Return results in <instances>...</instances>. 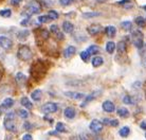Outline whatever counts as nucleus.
<instances>
[{"instance_id": "f257e3e1", "label": "nucleus", "mask_w": 146, "mask_h": 140, "mask_svg": "<svg viewBox=\"0 0 146 140\" xmlns=\"http://www.w3.org/2000/svg\"><path fill=\"white\" fill-rule=\"evenodd\" d=\"M46 73H47V67H46V65L44 64L42 61H36V62L32 65L31 74H32V77H33L34 79L40 80Z\"/></svg>"}, {"instance_id": "f03ea898", "label": "nucleus", "mask_w": 146, "mask_h": 140, "mask_svg": "<svg viewBox=\"0 0 146 140\" xmlns=\"http://www.w3.org/2000/svg\"><path fill=\"white\" fill-rule=\"evenodd\" d=\"M41 12V4L38 0H32L29 4H28V7L26 9V13H23V14H27V17H31L32 15L34 14H38Z\"/></svg>"}, {"instance_id": "7ed1b4c3", "label": "nucleus", "mask_w": 146, "mask_h": 140, "mask_svg": "<svg viewBox=\"0 0 146 140\" xmlns=\"http://www.w3.org/2000/svg\"><path fill=\"white\" fill-rule=\"evenodd\" d=\"M17 54H18L19 59H21V61H23V62H30L32 59V57H33L32 50L28 46H25V45L21 46V47H19Z\"/></svg>"}, {"instance_id": "20e7f679", "label": "nucleus", "mask_w": 146, "mask_h": 140, "mask_svg": "<svg viewBox=\"0 0 146 140\" xmlns=\"http://www.w3.org/2000/svg\"><path fill=\"white\" fill-rule=\"evenodd\" d=\"M132 41L133 45L138 49H142L144 47V41H143V33L140 30H135L131 33Z\"/></svg>"}, {"instance_id": "39448f33", "label": "nucleus", "mask_w": 146, "mask_h": 140, "mask_svg": "<svg viewBox=\"0 0 146 140\" xmlns=\"http://www.w3.org/2000/svg\"><path fill=\"white\" fill-rule=\"evenodd\" d=\"M57 109H58L57 104L53 103V102H47V103H44V105L41 106V111L46 115L53 114L55 111H57Z\"/></svg>"}, {"instance_id": "423d86ee", "label": "nucleus", "mask_w": 146, "mask_h": 140, "mask_svg": "<svg viewBox=\"0 0 146 140\" xmlns=\"http://www.w3.org/2000/svg\"><path fill=\"white\" fill-rule=\"evenodd\" d=\"M103 122H101L100 120H96V119H94V120H92L91 123H90V125H89V129H91L93 133L98 134V133H101L103 131Z\"/></svg>"}, {"instance_id": "0eeeda50", "label": "nucleus", "mask_w": 146, "mask_h": 140, "mask_svg": "<svg viewBox=\"0 0 146 140\" xmlns=\"http://www.w3.org/2000/svg\"><path fill=\"white\" fill-rule=\"evenodd\" d=\"M13 47V41L7 36H0V48L4 50H10Z\"/></svg>"}, {"instance_id": "6e6552de", "label": "nucleus", "mask_w": 146, "mask_h": 140, "mask_svg": "<svg viewBox=\"0 0 146 140\" xmlns=\"http://www.w3.org/2000/svg\"><path fill=\"white\" fill-rule=\"evenodd\" d=\"M102 30H103V27L101 26V25H99V23H93V25H91V26H89L87 28L88 33L90 34V35H92V36L98 35L99 33H101Z\"/></svg>"}, {"instance_id": "1a4fd4ad", "label": "nucleus", "mask_w": 146, "mask_h": 140, "mask_svg": "<svg viewBox=\"0 0 146 140\" xmlns=\"http://www.w3.org/2000/svg\"><path fill=\"white\" fill-rule=\"evenodd\" d=\"M3 125H4V129L9 131V132H16V125H15V122L13 121V119L11 118H7L5 117L3 121Z\"/></svg>"}, {"instance_id": "9d476101", "label": "nucleus", "mask_w": 146, "mask_h": 140, "mask_svg": "<svg viewBox=\"0 0 146 140\" xmlns=\"http://www.w3.org/2000/svg\"><path fill=\"white\" fill-rule=\"evenodd\" d=\"M50 31H51L52 33H53V35L56 37V39H58V41H62V39L65 38L64 34L60 32V30H59V28H58L57 25H52V26L50 27Z\"/></svg>"}, {"instance_id": "9b49d317", "label": "nucleus", "mask_w": 146, "mask_h": 140, "mask_svg": "<svg viewBox=\"0 0 146 140\" xmlns=\"http://www.w3.org/2000/svg\"><path fill=\"white\" fill-rule=\"evenodd\" d=\"M102 108H103V111H106V113H113L114 109H115V105H114L113 102L107 100V101H104V102H103Z\"/></svg>"}, {"instance_id": "f8f14e48", "label": "nucleus", "mask_w": 146, "mask_h": 140, "mask_svg": "<svg viewBox=\"0 0 146 140\" xmlns=\"http://www.w3.org/2000/svg\"><path fill=\"white\" fill-rule=\"evenodd\" d=\"M65 96H67L68 98L73 100H82L85 98V93L76 91H66L65 92Z\"/></svg>"}, {"instance_id": "ddd939ff", "label": "nucleus", "mask_w": 146, "mask_h": 140, "mask_svg": "<svg viewBox=\"0 0 146 140\" xmlns=\"http://www.w3.org/2000/svg\"><path fill=\"white\" fill-rule=\"evenodd\" d=\"M101 93V91H94V92H92V93H90V95H88V96H86V98H85V100H84V102L82 103V105L80 106L82 107H85L86 105H87L89 102H91L92 100H94L96 97H99L98 95H100Z\"/></svg>"}, {"instance_id": "4468645a", "label": "nucleus", "mask_w": 146, "mask_h": 140, "mask_svg": "<svg viewBox=\"0 0 146 140\" xmlns=\"http://www.w3.org/2000/svg\"><path fill=\"white\" fill-rule=\"evenodd\" d=\"M64 115H65V117L67 119H73L75 117V115H76V111H75V108L72 106H69L65 108V111H64Z\"/></svg>"}, {"instance_id": "2eb2a0df", "label": "nucleus", "mask_w": 146, "mask_h": 140, "mask_svg": "<svg viewBox=\"0 0 146 140\" xmlns=\"http://www.w3.org/2000/svg\"><path fill=\"white\" fill-rule=\"evenodd\" d=\"M76 52V48L74 47V46H69L68 48H66L64 50V53H62V55L65 59H70L71 56L74 55V53Z\"/></svg>"}, {"instance_id": "dca6fc26", "label": "nucleus", "mask_w": 146, "mask_h": 140, "mask_svg": "<svg viewBox=\"0 0 146 140\" xmlns=\"http://www.w3.org/2000/svg\"><path fill=\"white\" fill-rule=\"evenodd\" d=\"M73 30H74V26H73L72 22L70 21H64L62 22V31L65 33H72Z\"/></svg>"}, {"instance_id": "f3484780", "label": "nucleus", "mask_w": 146, "mask_h": 140, "mask_svg": "<svg viewBox=\"0 0 146 140\" xmlns=\"http://www.w3.org/2000/svg\"><path fill=\"white\" fill-rule=\"evenodd\" d=\"M117 50L120 54H125L127 52V44L124 41H119V44L117 45Z\"/></svg>"}, {"instance_id": "a211bd4d", "label": "nucleus", "mask_w": 146, "mask_h": 140, "mask_svg": "<svg viewBox=\"0 0 146 140\" xmlns=\"http://www.w3.org/2000/svg\"><path fill=\"white\" fill-rule=\"evenodd\" d=\"M103 124L108 126H112V127H115V126L119 125V121L117 119H109V118H104L103 119Z\"/></svg>"}, {"instance_id": "6ab92c4d", "label": "nucleus", "mask_w": 146, "mask_h": 140, "mask_svg": "<svg viewBox=\"0 0 146 140\" xmlns=\"http://www.w3.org/2000/svg\"><path fill=\"white\" fill-rule=\"evenodd\" d=\"M41 96H42V92H41L40 89H35L34 91L31 92V98H32V100L35 101V102L40 101V100H41Z\"/></svg>"}, {"instance_id": "aec40b11", "label": "nucleus", "mask_w": 146, "mask_h": 140, "mask_svg": "<svg viewBox=\"0 0 146 140\" xmlns=\"http://www.w3.org/2000/svg\"><path fill=\"white\" fill-rule=\"evenodd\" d=\"M92 66L95 67V68H98V67H101L104 64V59H103L102 56H94L93 59H92Z\"/></svg>"}, {"instance_id": "412c9836", "label": "nucleus", "mask_w": 146, "mask_h": 140, "mask_svg": "<svg viewBox=\"0 0 146 140\" xmlns=\"http://www.w3.org/2000/svg\"><path fill=\"white\" fill-rule=\"evenodd\" d=\"M105 33L108 37H114L117 34V29L114 26H108L105 29Z\"/></svg>"}, {"instance_id": "4be33fe9", "label": "nucleus", "mask_w": 146, "mask_h": 140, "mask_svg": "<svg viewBox=\"0 0 146 140\" xmlns=\"http://www.w3.org/2000/svg\"><path fill=\"white\" fill-rule=\"evenodd\" d=\"M29 35H30L29 30H21V31H19L18 34H17V38H18L19 41H26Z\"/></svg>"}, {"instance_id": "5701e85b", "label": "nucleus", "mask_w": 146, "mask_h": 140, "mask_svg": "<svg viewBox=\"0 0 146 140\" xmlns=\"http://www.w3.org/2000/svg\"><path fill=\"white\" fill-rule=\"evenodd\" d=\"M20 103H21L22 106H25L26 108H28V109H32L33 108V104H32V102L30 101L27 97H23V98H21V100H20Z\"/></svg>"}, {"instance_id": "b1692460", "label": "nucleus", "mask_w": 146, "mask_h": 140, "mask_svg": "<svg viewBox=\"0 0 146 140\" xmlns=\"http://www.w3.org/2000/svg\"><path fill=\"white\" fill-rule=\"evenodd\" d=\"M117 116L121 118H127V117H129V111L124 107H121L117 109Z\"/></svg>"}, {"instance_id": "393cba45", "label": "nucleus", "mask_w": 146, "mask_h": 140, "mask_svg": "<svg viewBox=\"0 0 146 140\" xmlns=\"http://www.w3.org/2000/svg\"><path fill=\"white\" fill-rule=\"evenodd\" d=\"M13 105H14V100L12 98H7L2 102V107H4V108H11Z\"/></svg>"}, {"instance_id": "a878e982", "label": "nucleus", "mask_w": 146, "mask_h": 140, "mask_svg": "<svg viewBox=\"0 0 146 140\" xmlns=\"http://www.w3.org/2000/svg\"><path fill=\"white\" fill-rule=\"evenodd\" d=\"M129 134H130V129H129L128 126H123V127L119 131V135H120L121 137H123V138L127 137Z\"/></svg>"}, {"instance_id": "bb28decb", "label": "nucleus", "mask_w": 146, "mask_h": 140, "mask_svg": "<svg viewBox=\"0 0 146 140\" xmlns=\"http://www.w3.org/2000/svg\"><path fill=\"white\" fill-rule=\"evenodd\" d=\"M115 48H117V45L114 44L113 41H108L106 44V51L108 52V53H110V54L114 52Z\"/></svg>"}, {"instance_id": "cd10ccee", "label": "nucleus", "mask_w": 146, "mask_h": 140, "mask_svg": "<svg viewBox=\"0 0 146 140\" xmlns=\"http://www.w3.org/2000/svg\"><path fill=\"white\" fill-rule=\"evenodd\" d=\"M16 81H17L18 84H23L27 81V77L22 72H18L16 74Z\"/></svg>"}, {"instance_id": "c85d7f7f", "label": "nucleus", "mask_w": 146, "mask_h": 140, "mask_svg": "<svg viewBox=\"0 0 146 140\" xmlns=\"http://www.w3.org/2000/svg\"><path fill=\"white\" fill-rule=\"evenodd\" d=\"M87 51L90 53V55H91V54H98L100 51V48L96 46V45H91V46L88 47Z\"/></svg>"}, {"instance_id": "c756f323", "label": "nucleus", "mask_w": 146, "mask_h": 140, "mask_svg": "<svg viewBox=\"0 0 146 140\" xmlns=\"http://www.w3.org/2000/svg\"><path fill=\"white\" fill-rule=\"evenodd\" d=\"M135 22L137 23V26H139V27H141V28H143V27H145L146 19L144 18V17H142V16H138V17L135 19Z\"/></svg>"}, {"instance_id": "7c9ffc66", "label": "nucleus", "mask_w": 146, "mask_h": 140, "mask_svg": "<svg viewBox=\"0 0 146 140\" xmlns=\"http://www.w3.org/2000/svg\"><path fill=\"white\" fill-rule=\"evenodd\" d=\"M121 28L124 30V31H130L132 28V22L131 21H123L121 23Z\"/></svg>"}, {"instance_id": "2f4dec72", "label": "nucleus", "mask_w": 146, "mask_h": 140, "mask_svg": "<svg viewBox=\"0 0 146 140\" xmlns=\"http://www.w3.org/2000/svg\"><path fill=\"white\" fill-rule=\"evenodd\" d=\"M101 13H98V12H87V13H83V17L84 18H93V17H96V16H100Z\"/></svg>"}, {"instance_id": "473e14b6", "label": "nucleus", "mask_w": 146, "mask_h": 140, "mask_svg": "<svg viewBox=\"0 0 146 140\" xmlns=\"http://www.w3.org/2000/svg\"><path fill=\"white\" fill-rule=\"evenodd\" d=\"M123 102L124 104H128V105H133L135 103V100L132 98L131 96H125L123 98Z\"/></svg>"}, {"instance_id": "72a5a7b5", "label": "nucleus", "mask_w": 146, "mask_h": 140, "mask_svg": "<svg viewBox=\"0 0 146 140\" xmlns=\"http://www.w3.org/2000/svg\"><path fill=\"white\" fill-rule=\"evenodd\" d=\"M56 131L59 132V133H67V132H68L66 125H65L64 123H62V122H58V123L56 124Z\"/></svg>"}, {"instance_id": "f704fd0d", "label": "nucleus", "mask_w": 146, "mask_h": 140, "mask_svg": "<svg viewBox=\"0 0 146 140\" xmlns=\"http://www.w3.org/2000/svg\"><path fill=\"white\" fill-rule=\"evenodd\" d=\"M11 15H12V11L10 9H4V10H1V11H0V16H1V17L9 18V17H11Z\"/></svg>"}, {"instance_id": "c9c22d12", "label": "nucleus", "mask_w": 146, "mask_h": 140, "mask_svg": "<svg viewBox=\"0 0 146 140\" xmlns=\"http://www.w3.org/2000/svg\"><path fill=\"white\" fill-rule=\"evenodd\" d=\"M80 59H83L84 62H88L89 61V59H90V53L86 50V51H82L80 53Z\"/></svg>"}, {"instance_id": "e433bc0d", "label": "nucleus", "mask_w": 146, "mask_h": 140, "mask_svg": "<svg viewBox=\"0 0 146 140\" xmlns=\"http://www.w3.org/2000/svg\"><path fill=\"white\" fill-rule=\"evenodd\" d=\"M48 16H49V18L51 19V20L58 19V17H59L58 13H57L56 11H54V10H51V11H49V13H48Z\"/></svg>"}, {"instance_id": "4c0bfd02", "label": "nucleus", "mask_w": 146, "mask_h": 140, "mask_svg": "<svg viewBox=\"0 0 146 140\" xmlns=\"http://www.w3.org/2000/svg\"><path fill=\"white\" fill-rule=\"evenodd\" d=\"M49 20H51V19L49 18L48 15H41L38 17V22H40V23H47Z\"/></svg>"}, {"instance_id": "58836bf2", "label": "nucleus", "mask_w": 146, "mask_h": 140, "mask_svg": "<svg viewBox=\"0 0 146 140\" xmlns=\"http://www.w3.org/2000/svg\"><path fill=\"white\" fill-rule=\"evenodd\" d=\"M40 36L44 39H49V31H47L46 29H41L40 30Z\"/></svg>"}, {"instance_id": "ea45409f", "label": "nucleus", "mask_w": 146, "mask_h": 140, "mask_svg": "<svg viewBox=\"0 0 146 140\" xmlns=\"http://www.w3.org/2000/svg\"><path fill=\"white\" fill-rule=\"evenodd\" d=\"M74 2V0H59V3L62 7H68L70 4H72Z\"/></svg>"}, {"instance_id": "a19ab883", "label": "nucleus", "mask_w": 146, "mask_h": 140, "mask_svg": "<svg viewBox=\"0 0 146 140\" xmlns=\"http://www.w3.org/2000/svg\"><path fill=\"white\" fill-rule=\"evenodd\" d=\"M18 113H19V116H20L21 118H23V119H26V118H28V117H29V113H28L26 109H20Z\"/></svg>"}, {"instance_id": "79ce46f5", "label": "nucleus", "mask_w": 146, "mask_h": 140, "mask_svg": "<svg viewBox=\"0 0 146 140\" xmlns=\"http://www.w3.org/2000/svg\"><path fill=\"white\" fill-rule=\"evenodd\" d=\"M73 140H88V137H87V135L82 134V135H80V136L74 137V138H73Z\"/></svg>"}, {"instance_id": "37998d69", "label": "nucleus", "mask_w": 146, "mask_h": 140, "mask_svg": "<svg viewBox=\"0 0 146 140\" xmlns=\"http://www.w3.org/2000/svg\"><path fill=\"white\" fill-rule=\"evenodd\" d=\"M22 140H33V137L30 134H26V135L22 136Z\"/></svg>"}, {"instance_id": "c03bdc74", "label": "nucleus", "mask_w": 146, "mask_h": 140, "mask_svg": "<svg viewBox=\"0 0 146 140\" xmlns=\"http://www.w3.org/2000/svg\"><path fill=\"white\" fill-rule=\"evenodd\" d=\"M30 20H31V18H30V17H26V18L21 21V26H27V25L30 22Z\"/></svg>"}, {"instance_id": "a18cd8bd", "label": "nucleus", "mask_w": 146, "mask_h": 140, "mask_svg": "<svg viewBox=\"0 0 146 140\" xmlns=\"http://www.w3.org/2000/svg\"><path fill=\"white\" fill-rule=\"evenodd\" d=\"M20 2H21V0H11V4L12 5H15V7H17Z\"/></svg>"}, {"instance_id": "49530a36", "label": "nucleus", "mask_w": 146, "mask_h": 140, "mask_svg": "<svg viewBox=\"0 0 146 140\" xmlns=\"http://www.w3.org/2000/svg\"><path fill=\"white\" fill-rule=\"evenodd\" d=\"M140 86H141V82L140 81L135 82V83L132 84V87H133V88H140Z\"/></svg>"}, {"instance_id": "de8ad7c7", "label": "nucleus", "mask_w": 146, "mask_h": 140, "mask_svg": "<svg viewBox=\"0 0 146 140\" xmlns=\"http://www.w3.org/2000/svg\"><path fill=\"white\" fill-rule=\"evenodd\" d=\"M140 127L142 129H144V131H146V120H144V121L141 122V124H140Z\"/></svg>"}, {"instance_id": "09e8293b", "label": "nucleus", "mask_w": 146, "mask_h": 140, "mask_svg": "<svg viewBox=\"0 0 146 140\" xmlns=\"http://www.w3.org/2000/svg\"><path fill=\"white\" fill-rule=\"evenodd\" d=\"M2 77H3V67L0 65V81H1Z\"/></svg>"}, {"instance_id": "8fccbe9b", "label": "nucleus", "mask_w": 146, "mask_h": 140, "mask_svg": "<svg viewBox=\"0 0 146 140\" xmlns=\"http://www.w3.org/2000/svg\"><path fill=\"white\" fill-rule=\"evenodd\" d=\"M129 0H121V1H117V4H125L127 3Z\"/></svg>"}, {"instance_id": "3c124183", "label": "nucleus", "mask_w": 146, "mask_h": 140, "mask_svg": "<svg viewBox=\"0 0 146 140\" xmlns=\"http://www.w3.org/2000/svg\"><path fill=\"white\" fill-rule=\"evenodd\" d=\"M142 65H143V66H145V67H146V55H145V57H143Z\"/></svg>"}, {"instance_id": "603ef678", "label": "nucleus", "mask_w": 146, "mask_h": 140, "mask_svg": "<svg viewBox=\"0 0 146 140\" xmlns=\"http://www.w3.org/2000/svg\"><path fill=\"white\" fill-rule=\"evenodd\" d=\"M25 127H26V129H31V124H30V123H26V124H25Z\"/></svg>"}, {"instance_id": "864d4df0", "label": "nucleus", "mask_w": 146, "mask_h": 140, "mask_svg": "<svg viewBox=\"0 0 146 140\" xmlns=\"http://www.w3.org/2000/svg\"><path fill=\"white\" fill-rule=\"evenodd\" d=\"M94 140H102V139H101V137H96Z\"/></svg>"}, {"instance_id": "5fc2aeb1", "label": "nucleus", "mask_w": 146, "mask_h": 140, "mask_svg": "<svg viewBox=\"0 0 146 140\" xmlns=\"http://www.w3.org/2000/svg\"><path fill=\"white\" fill-rule=\"evenodd\" d=\"M143 9H144V10L146 11V5H144V7H143Z\"/></svg>"}, {"instance_id": "6e6d98bb", "label": "nucleus", "mask_w": 146, "mask_h": 140, "mask_svg": "<svg viewBox=\"0 0 146 140\" xmlns=\"http://www.w3.org/2000/svg\"><path fill=\"white\" fill-rule=\"evenodd\" d=\"M0 116H1V109H0Z\"/></svg>"}, {"instance_id": "4d7b16f0", "label": "nucleus", "mask_w": 146, "mask_h": 140, "mask_svg": "<svg viewBox=\"0 0 146 140\" xmlns=\"http://www.w3.org/2000/svg\"><path fill=\"white\" fill-rule=\"evenodd\" d=\"M145 138H146V134H145Z\"/></svg>"}, {"instance_id": "13d9d810", "label": "nucleus", "mask_w": 146, "mask_h": 140, "mask_svg": "<svg viewBox=\"0 0 146 140\" xmlns=\"http://www.w3.org/2000/svg\"><path fill=\"white\" fill-rule=\"evenodd\" d=\"M145 19H146V18H145Z\"/></svg>"}]
</instances>
